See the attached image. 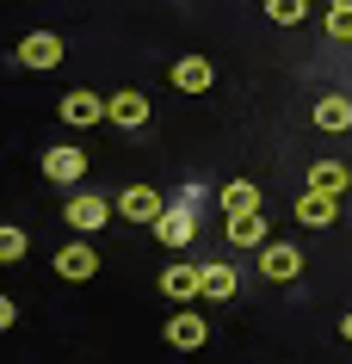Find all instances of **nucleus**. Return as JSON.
<instances>
[{"instance_id":"nucleus-1","label":"nucleus","mask_w":352,"mask_h":364,"mask_svg":"<svg viewBox=\"0 0 352 364\" xmlns=\"http://www.w3.org/2000/svg\"><path fill=\"white\" fill-rule=\"evenodd\" d=\"M112 216H117V198H99V192H75L68 204H62V223H68L75 235H99Z\"/></svg>"},{"instance_id":"nucleus-2","label":"nucleus","mask_w":352,"mask_h":364,"mask_svg":"<svg viewBox=\"0 0 352 364\" xmlns=\"http://www.w3.org/2000/svg\"><path fill=\"white\" fill-rule=\"evenodd\" d=\"M161 210H167V198L155 192V186H124V192H117V216H124V223H142V229H155L161 223Z\"/></svg>"},{"instance_id":"nucleus-3","label":"nucleus","mask_w":352,"mask_h":364,"mask_svg":"<svg viewBox=\"0 0 352 364\" xmlns=\"http://www.w3.org/2000/svg\"><path fill=\"white\" fill-rule=\"evenodd\" d=\"M161 340L174 346V352H198V346H210V327H204V315H198V309L179 303L174 315H167V327H161Z\"/></svg>"},{"instance_id":"nucleus-4","label":"nucleus","mask_w":352,"mask_h":364,"mask_svg":"<svg viewBox=\"0 0 352 364\" xmlns=\"http://www.w3.org/2000/svg\"><path fill=\"white\" fill-rule=\"evenodd\" d=\"M149 117H155V99L137 93V87H124V93L105 99V124H117V130H142Z\"/></svg>"},{"instance_id":"nucleus-5","label":"nucleus","mask_w":352,"mask_h":364,"mask_svg":"<svg viewBox=\"0 0 352 364\" xmlns=\"http://www.w3.org/2000/svg\"><path fill=\"white\" fill-rule=\"evenodd\" d=\"M99 272V247L87 241V235H75L68 247H56V278H68V284H87Z\"/></svg>"},{"instance_id":"nucleus-6","label":"nucleus","mask_w":352,"mask_h":364,"mask_svg":"<svg viewBox=\"0 0 352 364\" xmlns=\"http://www.w3.org/2000/svg\"><path fill=\"white\" fill-rule=\"evenodd\" d=\"M260 278H272V284L303 278V247H291V241H266V247H260Z\"/></svg>"},{"instance_id":"nucleus-7","label":"nucleus","mask_w":352,"mask_h":364,"mask_svg":"<svg viewBox=\"0 0 352 364\" xmlns=\"http://www.w3.org/2000/svg\"><path fill=\"white\" fill-rule=\"evenodd\" d=\"M43 179H56V186H80V179H87V149H75V142L43 149Z\"/></svg>"},{"instance_id":"nucleus-8","label":"nucleus","mask_w":352,"mask_h":364,"mask_svg":"<svg viewBox=\"0 0 352 364\" xmlns=\"http://www.w3.org/2000/svg\"><path fill=\"white\" fill-rule=\"evenodd\" d=\"M56 117L68 124V130H93V124H105V99L87 93V87H75V93H62Z\"/></svg>"},{"instance_id":"nucleus-9","label":"nucleus","mask_w":352,"mask_h":364,"mask_svg":"<svg viewBox=\"0 0 352 364\" xmlns=\"http://www.w3.org/2000/svg\"><path fill=\"white\" fill-rule=\"evenodd\" d=\"M192 235H198V210L192 204H167L155 223V241L161 247H192Z\"/></svg>"},{"instance_id":"nucleus-10","label":"nucleus","mask_w":352,"mask_h":364,"mask_svg":"<svg viewBox=\"0 0 352 364\" xmlns=\"http://www.w3.org/2000/svg\"><path fill=\"white\" fill-rule=\"evenodd\" d=\"M13 56H19L25 68H56V62L68 56V50H62V38H56V31H25Z\"/></svg>"},{"instance_id":"nucleus-11","label":"nucleus","mask_w":352,"mask_h":364,"mask_svg":"<svg viewBox=\"0 0 352 364\" xmlns=\"http://www.w3.org/2000/svg\"><path fill=\"white\" fill-rule=\"evenodd\" d=\"M229 247H266L272 241V223H266V210H241V216H229Z\"/></svg>"},{"instance_id":"nucleus-12","label":"nucleus","mask_w":352,"mask_h":364,"mask_svg":"<svg viewBox=\"0 0 352 364\" xmlns=\"http://www.w3.org/2000/svg\"><path fill=\"white\" fill-rule=\"evenodd\" d=\"M174 87L179 93H210L216 87V62L210 56H179L174 62Z\"/></svg>"},{"instance_id":"nucleus-13","label":"nucleus","mask_w":352,"mask_h":364,"mask_svg":"<svg viewBox=\"0 0 352 364\" xmlns=\"http://www.w3.org/2000/svg\"><path fill=\"white\" fill-rule=\"evenodd\" d=\"M297 223H303V229H334V223H340V198L303 192V198H297Z\"/></svg>"},{"instance_id":"nucleus-14","label":"nucleus","mask_w":352,"mask_h":364,"mask_svg":"<svg viewBox=\"0 0 352 364\" xmlns=\"http://www.w3.org/2000/svg\"><path fill=\"white\" fill-rule=\"evenodd\" d=\"M161 296H174V303H192V296H204V278H198V266L174 259V266L161 272Z\"/></svg>"},{"instance_id":"nucleus-15","label":"nucleus","mask_w":352,"mask_h":364,"mask_svg":"<svg viewBox=\"0 0 352 364\" xmlns=\"http://www.w3.org/2000/svg\"><path fill=\"white\" fill-rule=\"evenodd\" d=\"M315 130H328V136H340V130H352V99L346 93H321L315 99Z\"/></svg>"},{"instance_id":"nucleus-16","label":"nucleus","mask_w":352,"mask_h":364,"mask_svg":"<svg viewBox=\"0 0 352 364\" xmlns=\"http://www.w3.org/2000/svg\"><path fill=\"white\" fill-rule=\"evenodd\" d=\"M198 278H204V303H229L235 284H241L229 259H210V266H198Z\"/></svg>"},{"instance_id":"nucleus-17","label":"nucleus","mask_w":352,"mask_h":364,"mask_svg":"<svg viewBox=\"0 0 352 364\" xmlns=\"http://www.w3.org/2000/svg\"><path fill=\"white\" fill-rule=\"evenodd\" d=\"M309 192H328V198H346L352 192V173L340 161H309Z\"/></svg>"},{"instance_id":"nucleus-18","label":"nucleus","mask_w":352,"mask_h":364,"mask_svg":"<svg viewBox=\"0 0 352 364\" xmlns=\"http://www.w3.org/2000/svg\"><path fill=\"white\" fill-rule=\"evenodd\" d=\"M216 198H223V210H229V216H241V210H260V186H254V179H229V186H223Z\"/></svg>"},{"instance_id":"nucleus-19","label":"nucleus","mask_w":352,"mask_h":364,"mask_svg":"<svg viewBox=\"0 0 352 364\" xmlns=\"http://www.w3.org/2000/svg\"><path fill=\"white\" fill-rule=\"evenodd\" d=\"M260 6H266L272 25H303L309 19V0H260Z\"/></svg>"},{"instance_id":"nucleus-20","label":"nucleus","mask_w":352,"mask_h":364,"mask_svg":"<svg viewBox=\"0 0 352 364\" xmlns=\"http://www.w3.org/2000/svg\"><path fill=\"white\" fill-rule=\"evenodd\" d=\"M25 247H31V241H25V229L0 223V266H19V259H25Z\"/></svg>"},{"instance_id":"nucleus-21","label":"nucleus","mask_w":352,"mask_h":364,"mask_svg":"<svg viewBox=\"0 0 352 364\" xmlns=\"http://www.w3.org/2000/svg\"><path fill=\"white\" fill-rule=\"evenodd\" d=\"M328 38L334 43H352V13H346V6H328Z\"/></svg>"},{"instance_id":"nucleus-22","label":"nucleus","mask_w":352,"mask_h":364,"mask_svg":"<svg viewBox=\"0 0 352 364\" xmlns=\"http://www.w3.org/2000/svg\"><path fill=\"white\" fill-rule=\"evenodd\" d=\"M13 327H19V303H13V296H0V333H13Z\"/></svg>"},{"instance_id":"nucleus-23","label":"nucleus","mask_w":352,"mask_h":364,"mask_svg":"<svg viewBox=\"0 0 352 364\" xmlns=\"http://www.w3.org/2000/svg\"><path fill=\"white\" fill-rule=\"evenodd\" d=\"M340 340L352 346V309H346V315H340Z\"/></svg>"},{"instance_id":"nucleus-24","label":"nucleus","mask_w":352,"mask_h":364,"mask_svg":"<svg viewBox=\"0 0 352 364\" xmlns=\"http://www.w3.org/2000/svg\"><path fill=\"white\" fill-rule=\"evenodd\" d=\"M334 6H346V13H352V0H334Z\"/></svg>"}]
</instances>
